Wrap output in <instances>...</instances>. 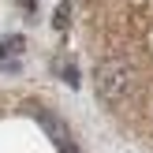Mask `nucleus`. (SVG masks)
I'll return each instance as SVG.
<instances>
[{
	"mask_svg": "<svg viewBox=\"0 0 153 153\" xmlns=\"http://www.w3.org/2000/svg\"><path fill=\"white\" fill-rule=\"evenodd\" d=\"M131 86H134V75H131V67H127L123 60H105V64H97L94 90H97V97H101L105 105L123 101V97L131 94Z\"/></svg>",
	"mask_w": 153,
	"mask_h": 153,
	"instance_id": "f257e3e1",
	"label": "nucleus"
},
{
	"mask_svg": "<svg viewBox=\"0 0 153 153\" xmlns=\"http://www.w3.org/2000/svg\"><path fill=\"white\" fill-rule=\"evenodd\" d=\"M22 52V37L15 34V37H7V41H0V64L4 60H11V56H19Z\"/></svg>",
	"mask_w": 153,
	"mask_h": 153,
	"instance_id": "f03ea898",
	"label": "nucleus"
},
{
	"mask_svg": "<svg viewBox=\"0 0 153 153\" xmlns=\"http://www.w3.org/2000/svg\"><path fill=\"white\" fill-rule=\"evenodd\" d=\"M67 22H71V0H64L56 7V15H52V26L56 30H67Z\"/></svg>",
	"mask_w": 153,
	"mask_h": 153,
	"instance_id": "7ed1b4c3",
	"label": "nucleus"
},
{
	"mask_svg": "<svg viewBox=\"0 0 153 153\" xmlns=\"http://www.w3.org/2000/svg\"><path fill=\"white\" fill-rule=\"evenodd\" d=\"M64 153H79V149H75V146H71V142H64Z\"/></svg>",
	"mask_w": 153,
	"mask_h": 153,
	"instance_id": "20e7f679",
	"label": "nucleus"
}]
</instances>
